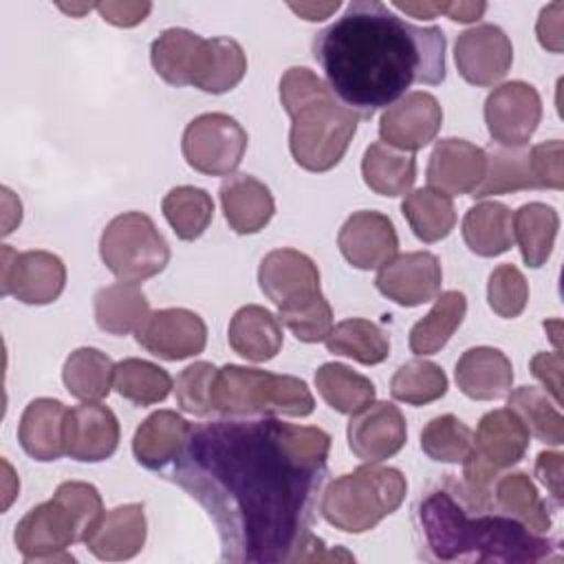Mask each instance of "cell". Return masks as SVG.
I'll return each instance as SVG.
<instances>
[{"label":"cell","instance_id":"f5cc1de1","mask_svg":"<svg viewBox=\"0 0 564 564\" xmlns=\"http://www.w3.org/2000/svg\"><path fill=\"white\" fill-rule=\"evenodd\" d=\"M564 474V456L560 452H540L535 460V476L538 480L551 491L557 505L564 500V487L562 476Z\"/></svg>","mask_w":564,"mask_h":564},{"label":"cell","instance_id":"7a4b0ae2","mask_svg":"<svg viewBox=\"0 0 564 564\" xmlns=\"http://www.w3.org/2000/svg\"><path fill=\"white\" fill-rule=\"evenodd\" d=\"M326 86L359 119H370L408 95L412 84L445 79V35L416 26L379 0H352L313 37Z\"/></svg>","mask_w":564,"mask_h":564},{"label":"cell","instance_id":"277c9868","mask_svg":"<svg viewBox=\"0 0 564 564\" xmlns=\"http://www.w3.org/2000/svg\"><path fill=\"white\" fill-rule=\"evenodd\" d=\"M280 101L291 117L289 148L308 172H328L346 154L361 121L306 66H291L280 77Z\"/></svg>","mask_w":564,"mask_h":564},{"label":"cell","instance_id":"8992f818","mask_svg":"<svg viewBox=\"0 0 564 564\" xmlns=\"http://www.w3.org/2000/svg\"><path fill=\"white\" fill-rule=\"evenodd\" d=\"M262 293L278 306V319L304 344L324 341L333 330V308L319 289V269L302 251L273 249L258 269Z\"/></svg>","mask_w":564,"mask_h":564},{"label":"cell","instance_id":"52a82bcc","mask_svg":"<svg viewBox=\"0 0 564 564\" xmlns=\"http://www.w3.org/2000/svg\"><path fill=\"white\" fill-rule=\"evenodd\" d=\"M405 491L408 480L397 467L368 463L328 482L319 513L344 533H366L401 507Z\"/></svg>","mask_w":564,"mask_h":564},{"label":"cell","instance_id":"2e32d148","mask_svg":"<svg viewBox=\"0 0 564 564\" xmlns=\"http://www.w3.org/2000/svg\"><path fill=\"white\" fill-rule=\"evenodd\" d=\"M454 62L467 84L494 86L509 73L513 46L500 26L478 24L456 37Z\"/></svg>","mask_w":564,"mask_h":564},{"label":"cell","instance_id":"ab89813d","mask_svg":"<svg viewBox=\"0 0 564 564\" xmlns=\"http://www.w3.org/2000/svg\"><path fill=\"white\" fill-rule=\"evenodd\" d=\"M161 212L181 240H196L214 218V200L203 187L181 185L163 196Z\"/></svg>","mask_w":564,"mask_h":564},{"label":"cell","instance_id":"836d02e7","mask_svg":"<svg viewBox=\"0 0 564 564\" xmlns=\"http://www.w3.org/2000/svg\"><path fill=\"white\" fill-rule=\"evenodd\" d=\"M62 381L70 397L90 403L108 397L115 381V364L99 348L73 350L62 368Z\"/></svg>","mask_w":564,"mask_h":564},{"label":"cell","instance_id":"5bb4252c","mask_svg":"<svg viewBox=\"0 0 564 564\" xmlns=\"http://www.w3.org/2000/svg\"><path fill=\"white\" fill-rule=\"evenodd\" d=\"M137 344L159 359L181 361L203 352L207 326L203 317L187 308H161L150 313L134 330Z\"/></svg>","mask_w":564,"mask_h":564},{"label":"cell","instance_id":"11a10c76","mask_svg":"<svg viewBox=\"0 0 564 564\" xmlns=\"http://www.w3.org/2000/svg\"><path fill=\"white\" fill-rule=\"evenodd\" d=\"M341 7V2H300V4H295V2H291L289 4V9L293 11V13H297L300 18H304V20H308V22H319V20H326V18H330L337 9Z\"/></svg>","mask_w":564,"mask_h":564},{"label":"cell","instance_id":"7bdbcfd3","mask_svg":"<svg viewBox=\"0 0 564 564\" xmlns=\"http://www.w3.org/2000/svg\"><path fill=\"white\" fill-rule=\"evenodd\" d=\"M507 405L522 419L529 434H533L538 441L549 445L564 443V419L544 390L520 386L509 394Z\"/></svg>","mask_w":564,"mask_h":564},{"label":"cell","instance_id":"9c48e42d","mask_svg":"<svg viewBox=\"0 0 564 564\" xmlns=\"http://www.w3.org/2000/svg\"><path fill=\"white\" fill-rule=\"evenodd\" d=\"M529 430L511 408L487 412L463 458L465 489L480 502L491 505V487L502 469L518 465L529 449Z\"/></svg>","mask_w":564,"mask_h":564},{"label":"cell","instance_id":"c3c4849f","mask_svg":"<svg viewBox=\"0 0 564 564\" xmlns=\"http://www.w3.org/2000/svg\"><path fill=\"white\" fill-rule=\"evenodd\" d=\"M533 176L538 189H562L564 187V148L560 139L538 143L529 150Z\"/></svg>","mask_w":564,"mask_h":564},{"label":"cell","instance_id":"e0dca14e","mask_svg":"<svg viewBox=\"0 0 564 564\" xmlns=\"http://www.w3.org/2000/svg\"><path fill=\"white\" fill-rule=\"evenodd\" d=\"M441 262L430 251L399 253L381 264L375 278L379 293L399 306H419L434 300L441 291Z\"/></svg>","mask_w":564,"mask_h":564},{"label":"cell","instance_id":"b9f144b4","mask_svg":"<svg viewBox=\"0 0 564 564\" xmlns=\"http://www.w3.org/2000/svg\"><path fill=\"white\" fill-rule=\"evenodd\" d=\"M112 388L134 405H152L165 401L174 386L172 377L161 366L130 357L115 366Z\"/></svg>","mask_w":564,"mask_h":564},{"label":"cell","instance_id":"7402d4cb","mask_svg":"<svg viewBox=\"0 0 564 564\" xmlns=\"http://www.w3.org/2000/svg\"><path fill=\"white\" fill-rule=\"evenodd\" d=\"M145 535L148 524L143 505L128 502L104 511L84 544L99 560L121 562L134 557L143 549Z\"/></svg>","mask_w":564,"mask_h":564},{"label":"cell","instance_id":"816d5d0a","mask_svg":"<svg viewBox=\"0 0 564 564\" xmlns=\"http://www.w3.org/2000/svg\"><path fill=\"white\" fill-rule=\"evenodd\" d=\"M562 13H564V4L562 2H551L549 7H544L540 11L538 24H535V33H538V42L551 51V53H562Z\"/></svg>","mask_w":564,"mask_h":564},{"label":"cell","instance_id":"603a6c76","mask_svg":"<svg viewBox=\"0 0 564 564\" xmlns=\"http://www.w3.org/2000/svg\"><path fill=\"white\" fill-rule=\"evenodd\" d=\"M66 416L68 408L48 397L33 399L18 423V441L22 449L40 460H57L62 454H66Z\"/></svg>","mask_w":564,"mask_h":564},{"label":"cell","instance_id":"d6a6232c","mask_svg":"<svg viewBox=\"0 0 564 564\" xmlns=\"http://www.w3.org/2000/svg\"><path fill=\"white\" fill-rule=\"evenodd\" d=\"M511 229L524 264L538 269L553 251L560 216L551 205L527 203L511 216Z\"/></svg>","mask_w":564,"mask_h":564},{"label":"cell","instance_id":"44dd1931","mask_svg":"<svg viewBox=\"0 0 564 564\" xmlns=\"http://www.w3.org/2000/svg\"><path fill=\"white\" fill-rule=\"evenodd\" d=\"M66 454L79 463H99L119 445V421L115 412L97 401L68 410Z\"/></svg>","mask_w":564,"mask_h":564},{"label":"cell","instance_id":"3957f363","mask_svg":"<svg viewBox=\"0 0 564 564\" xmlns=\"http://www.w3.org/2000/svg\"><path fill=\"white\" fill-rule=\"evenodd\" d=\"M419 522L436 560L549 562L560 557L557 542L533 533L507 513H494L491 505L476 500L454 480L421 500Z\"/></svg>","mask_w":564,"mask_h":564},{"label":"cell","instance_id":"8fae6325","mask_svg":"<svg viewBox=\"0 0 564 564\" xmlns=\"http://www.w3.org/2000/svg\"><path fill=\"white\" fill-rule=\"evenodd\" d=\"M247 130L225 112H205L183 132L181 150L187 165L207 176H229L247 150Z\"/></svg>","mask_w":564,"mask_h":564},{"label":"cell","instance_id":"4316f807","mask_svg":"<svg viewBox=\"0 0 564 564\" xmlns=\"http://www.w3.org/2000/svg\"><path fill=\"white\" fill-rule=\"evenodd\" d=\"M192 425L174 410L152 412L134 432L132 452L145 469H165L183 449Z\"/></svg>","mask_w":564,"mask_h":564},{"label":"cell","instance_id":"8d00e7d4","mask_svg":"<svg viewBox=\"0 0 564 564\" xmlns=\"http://www.w3.org/2000/svg\"><path fill=\"white\" fill-rule=\"evenodd\" d=\"M315 388L326 405L339 414H357L375 401V383L352 368L328 361L315 370Z\"/></svg>","mask_w":564,"mask_h":564},{"label":"cell","instance_id":"6f0895ef","mask_svg":"<svg viewBox=\"0 0 564 564\" xmlns=\"http://www.w3.org/2000/svg\"><path fill=\"white\" fill-rule=\"evenodd\" d=\"M59 9L62 11H66V13H70V15H82L84 11H90V9H95V4H59Z\"/></svg>","mask_w":564,"mask_h":564},{"label":"cell","instance_id":"9f6ffc18","mask_svg":"<svg viewBox=\"0 0 564 564\" xmlns=\"http://www.w3.org/2000/svg\"><path fill=\"white\" fill-rule=\"evenodd\" d=\"M392 7L421 20H430L438 15V2H392Z\"/></svg>","mask_w":564,"mask_h":564},{"label":"cell","instance_id":"7dc6e473","mask_svg":"<svg viewBox=\"0 0 564 564\" xmlns=\"http://www.w3.org/2000/svg\"><path fill=\"white\" fill-rule=\"evenodd\" d=\"M216 372L214 364L194 361L176 377V401L183 412L194 416H209L214 412L212 388Z\"/></svg>","mask_w":564,"mask_h":564},{"label":"cell","instance_id":"4dcf8cb0","mask_svg":"<svg viewBox=\"0 0 564 564\" xmlns=\"http://www.w3.org/2000/svg\"><path fill=\"white\" fill-rule=\"evenodd\" d=\"M364 183L381 196L408 194L416 178V161L412 152H401L383 141L366 148L361 159Z\"/></svg>","mask_w":564,"mask_h":564},{"label":"cell","instance_id":"f35d334b","mask_svg":"<svg viewBox=\"0 0 564 564\" xmlns=\"http://www.w3.org/2000/svg\"><path fill=\"white\" fill-rule=\"evenodd\" d=\"M324 341L328 352L350 357L364 366H377L390 355L388 335L375 322L364 317L339 322Z\"/></svg>","mask_w":564,"mask_h":564},{"label":"cell","instance_id":"ac0fdd59","mask_svg":"<svg viewBox=\"0 0 564 564\" xmlns=\"http://www.w3.org/2000/svg\"><path fill=\"white\" fill-rule=\"evenodd\" d=\"M348 447L366 463H381L394 456L408 438L405 416L394 403L372 401L348 421Z\"/></svg>","mask_w":564,"mask_h":564},{"label":"cell","instance_id":"f6af8a7d","mask_svg":"<svg viewBox=\"0 0 564 564\" xmlns=\"http://www.w3.org/2000/svg\"><path fill=\"white\" fill-rule=\"evenodd\" d=\"M471 441V430L454 414L434 416L421 430V449L436 463H463Z\"/></svg>","mask_w":564,"mask_h":564},{"label":"cell","instance_id":"d4e9b609","mask_svg":"<svg viewBox=\"0 0 564 564\" xmlns=\"http://www.w3.org/2000/svg\"><path fill=\"white\" fill-rule=\"evenodd\" d=\"M247 73V55L242 46L231 37H209L198 44V51L189 70V86L223 95L236 88Z\"/></svg>","mask_w":564,"mask_h":564},{"label":"cell","instance_id":"9a60e30c","mask_svg":"<svg viewBox=\"0 0 564 564\" xmlns=\"http://www.w3.org/2000/svg\"><path fill=\"white\" fill-rule=\"evenodd\" d=\"M441 126L443 108L438 99L425 90H412L383 110L379 137L401 152H416L436 139Z\"/></svg>","mask_w":564,"mask_h":564},{"label":"cell","instance_id":"83f0119b","mask_svg":"<svg viewBox=\"0 0 564 564\" xmlns=\"http://www.w3.org/2000/svg\"><path fill=\"white\" fill-rule=\"evenodd\" d=\"M227 339L234 352L249 361L262 364L280 352L284 335L280 319L271 311L258 304H247L234 313Z\"/></svg>","mask_w":564,"mask_h":564},{"label":"cell","instance_id":"f907efd6","mask_svg":"<svg viewBox=\"0 0 564 564\" xmlns=\"http://www.w3.org/2000/svg\"><path fill=\"white\" fill-rule=\"evenodd\" d=\"M95 9L104 18V22L115 26H137L152 11V2H97Z\"/></svg>","mask_w":564,"mask_h":564},{"label":"cell","instance_id":"ba28073f","mask_svg":"<svg viewBox=\"0 0 564 564\" xmlns=\"http://www.w3.org/2000/svg\"><path fill=\"white\" fill-rule=\"evenodd\" d=\"M212 405L214 412L227 416H308L315 410V399L300 377L227 364L216 372Z\"/></svg>","mask_w":564,"mask_h":564},{"label":"cell","instance_id":"cb8c5ba5","mask_svg":"<svg viewBox=\"0 0 564 564\" xmlns=\"http://www.w3.org/2000/svg\"><path fill=\"white\" fill-rule=\"evenodd\" d=\"M460 392L474 401H494L509 394L513 366L509 357L491 346L467 348L454 370Z\"/></svg>","mask_w":564,"mask_h":564},{"label":"cell","instance_id":"5b68a950","mask_svg":"<svg viewBox=\"0 0 564 564\" xmlns=\"http://www.w3.org/2000/svg\"><path fill=\"white\" fill-rule=\"evenodd\" d=\"M104 513L95 485L82 480L62 482L53 498L33 507L18 522L13 542L24 562H73L66 549L86 542Z\"/></svg>","mask_w":564,"mask_h":564},{"label":"cell","instance_id":"74e56055","mask_svg":"<svg viewBox=\"0 0 564 564\" xmlns=\"http://www.w3.org/2000/svg\"><path fill=\"white\" fill-rule=\"evenodd\" d=\"M401 214L408 220L412 234L423 242H438L447 238L456 225L452 196L432 187L410 192L401 203Z\"/></svg>","mask_w":564,"mask_h":564},{"label":"cell","instance_id":"30bf717a","mask_svg":"<svg viewBox=\"0 0 564 564\" xmlns=\"http://www.w3.org/2000/svg\"><path fill=\"white\" fill-rule=\"evenodd\" d=\"M99 256L112 275L139 284L167 267L170 247L150 216L126 212L104 227Z\"/></svg>","mask_w":564,"mask_h":564},{"label":"cell","instance_id":"f1b7e54d","mask_svg":"<svg viewBox=\"0 0 564 564\" xmlns=\"http://www.w3.org/2000/svg\"><path fill=\"white\" fill-rule=\"evenodd\" d=\"M95 322L108 335H128L150 315V304L139 284L115 282L99 289L93 297Z\"/></svg>","mask_w":564,"mask_h":564},{"label":"cell","instance_id":"60d3db41","mask_svg":"<svg viewBox=\"0 0 564 564\" xmlns=\"http://www.w3.org/2000/svg\"><path fill=\"white\" fill-rule=\"evenodd\" d=\"M203 37L189 29H165L150 46L156 75L170 86H189V70Z\"/></svg>","mask_w":564,"mask_h":564},{"label":"cell","instance_id":"484cf974","mask_svg":"<svg viewBox=\"0 0 564 564\" xmlns=\"http://www.w3.org/2000/svg\"><path fill=\"white\" fill-rule=\"evenodd\" d=\"M225 220L236 234H258L273 218L275 203L269 187L251 174H236L220 185Z\"/></svg>","mask_w":564,"mask_h":564},{"label":"cell","instance_id":"db71d44e","mask_svg":"<svg viewBox=\"0 0 564 564\" xmlns=\"http://www.w3.org/2000/svg\"><path fill=\"white\" fill-rule=\"evenodd\" d=\"M485 2H438V13H445L454 22H476L485 13Z\"/></svg>","mask_w":564,"mask_h":564},{"label":"cell","instance_id":"6da1fadb","mask_svg":"<svg viewBox=\"0 0 564 564\" xmlns=\"http://www.w3.org/2000/svg\"><path fill=\"white\" fill-rule=\"evenodd\" d=\"M330 436L278 419H218L189 430L165 471L214 520L220 560L300 562L313 538Z\"/></svg>","mask_w":564,"mask_h":564},{"label":"cell","instance_id":"7c38bea8","mask_svg":"<svg viewBox=\"0 0 564 564\" xmlns=\"http://www.w3.org/2000/svg\"><path fill=\"white\" fill-rule=\"evenodd\" d=\"M2 295H13L22 304L44 306L55 302L66 286V267L51 251H15L2 245L0 264Z\"/></svg>","mask_w":564,"mask_h":564},{"label":"cell","instance_id":"bcb514c9","mask_svg":"<svg viewBox=\"0 0 564 564\" xmlns=\"http://www.w3.org/2000/svg\"><path fill=\"white\" fill-rule=\"evenodd\" d=\"M487 300L496 315L505 319L518 317L529 302V284L522 271L513 264H500L487 282Z\"/></svg>","mask_w":564,"mask_h":564},{"label":"cell","instance_id":"1f68e13d","mask_svg":"<svg viewBox=\"0 0 564 564\" xmlns=\"http://www.w3.org/2000/svg\"><path fill=\"white\" fill-rule=\"evenodd\" d=\"M491 502H496L502 513L516 518L533 533H546L551 529L549 507L524 471H509L498 476L491 487Z\"/></svg>","mask_w":564,"mask_h":564},{"label":"cell","instance_id":"681fc988","mask_svg":"<svg viewBox=\"0 0 564 564\" xmlns=\"http://www.w3.org/2000/svg\"><path fill=\"white\" fill-rule=\"evenodd\" d=\"M531 372L546 388L553 403L562 405V355H560V350L538 352L531 359Z\"/></svg>","mask_w":564,"mask_h":564},{"label":"cell","instance_id":"f546056e","mask_svg":"<svg viewBox=\"0 0 564 564\" xmlns=\"http://www.w3.org/2000/svg\"><path fill=\"white\" fill-rule=\"evenodd\" d=\"M463 240L471 253L496 258L511 249V212L498 200H482L467 209L463 218Z\"/></svg>","mask_w":564,"mask_h":564},{"label":"cell","instance_id":"ee69618b","mask_svg":"<svg viewBox=\"0 0 564 564\" xmlns=\"http://www.w3.org/2000/svg\"><path fill=\"white\" fill-rule=\"evenodd\" d=\"M447 392V377L441 366L427 359H412L397 368L390 379V394L408 405H427Z\"/></svg>","mask_w":564,"mask_h":564},{"label":"cell","instance_id":"ffe728a7","mask_svg":"<svg viewBox=\"0 0 564 564\" xmlns=\"http://www.w3.org/2000/svg\"><path fill=\"white\" fill-rule=\"evenodd\" d=\"M487 170V154L482 148L465 139L436 141L427 163V185L447 196L469 194L480 185Z\"/></svg>","mask_w":564,"mask_h":564},{"label":"cell","instance_id":"d590c367","mask_svg":"<svg viewBox=\"0 0 564 564\" xmlns=\"http://www.w3.org/2000/svg\"><path fill=\"white\" fill-rule=\"evenodd\" d=\"M465 313L467 300L460 291H445L436 295L430 313L410 330V350L421 357L438 352L463 324Z\"/></svg>","mask_w":564,"mask_h":564},{"label":"cell","instance_id":"d6986e66","mask_svg":"<svg viewBox=\"0 0 564 564\" xmlns=\"http://www.w3.org/2000/svg\"><path fill=\"white\" fill-rule=\"evenodd\" d=\"M337 247L355 269L368 271L379 269L397 256L399 238L386 214L364 209L346 218L337 234Z\"/></svg>","mask_w":564,"mask_h":564},{"label":"cell","instance_id":"e575fe53","mask_svg":"<svg viewBox=\"0 0 564 564\" xmlns=\"http://www.w3.org/2000/svg\"><path fill=\"white\" fill-rule=\"evenodd\" d=\"M487 154V170L480 185L471 192L474 198H487L507 192L520 189H538V181L533 176L529 150L522 148H489Z\"/></svg>","mask_w":564,"mask_h":564},{"label":"cell","instance_id":"4fadbf2b","mask_svg":"<svg viewBox=\"0 0 564 564\" xmlns=\"http://www.w3.org/2000/svg\"><path fill=\"white\" fill-rule=\"evenodd\" d=\"M542 119V99L527 82L496 86L485 99V123L489 137L505 148H522Z\"/></svg>","mask_w":564,"mask_h":564}]
</instances>
